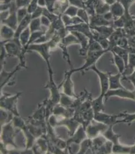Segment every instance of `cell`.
<instances>
[{"mask_svg": "<svg viewBox=\"0 0 135 154\" xmlns=\"http://www.w3.org/2000/svg\"><path fill=\"white\" fill-rule=\"evenodd\" d=\"M12 121L8 123L1 126V143L5 148L8 149V146L12 147L14 149H18L17 145L14 142V138L16 133L14 130Z\"/></svg>", "mask_w": 135, "mask_h": 154, "instance_id": "obj_1", "label": "cell"}, {"mask_svg": "<svg viewBox=\"0 0 135 154\" xmlns=\"http://www.w3.org/2000/svg\"><path fill=\"white\" fill-rule=\"evenodd\" d=\"M22 93H18L14 95L10 94H1V108L11 112L15 116H20L17 108V102Z\"/></svg>", "mask_w": 135, "mask_h": 154, "instance_id": "obj_2", "label": "cell"}, {"mask_svg": "<svg viewBox=\"0 0 135 154\" xmlns=\"http://www.w3.org/2000/svg\"><path fill=\"white\" fill-rule=\"evenodd\" d=\"M109 52L108 49H103L101 51H88L87 54L85 58V63L82 66V67H79L78 69H71L69 71L73 74L74 72L82 71L83 70H87L91 66L95 65V63L98 61V59L102 56L103 54Z\"/></svg>", "mask_w": 135, "mask_h": 154, "instance_id": "obj_3", "label": "cell"}, {"mask_svg": "<svg viewBox=\"0 0 135 154\" xmlns=\"http://www.w3.org/2000/svg\"><path fill=\"white\" fill-rule=\"evenodd\" d=\"M52 51L51 44L49 41L40 44H32L30 45L27 49L28 51H34L39 53L42 58L46 62L47 66H50V57L51 56L50 52Z\"/></svg>", "mask_w": 135, "mask_h": 154, "instance_id": "obj_4", "label": "cell"}, {"mask_svg": "<svg viewBox=\"0 0 135 154\" xmlns=\"http://www.w3.org/2000/svg\"><path fill=\"white\" fill-rule=\"evenodd\" d=\"M108 127L109 126L104 123L96 122L94 120L86 127L87 136L88 138L91 139L95 138L100 134H102V133L108 128Z\"/></svg>", "mask_w": 135, "mask_h": 154, "instance_id": "obj_5", "label": "cell"}, {"mask_svg": "<svg viewBox=\"0 0 135 154\" xmlns=\"http://www.w3.org/2000/svg\"><path fill=\"white\" fill-rule=\"evenodd\" d=\"M120 117H123V113L121 112L118 114H108L103 112L95 114L94 120L96 122H100L108 126L115 125L117 124V119Z\"/></svg>", "mask_w": 135, "mask_h": 154, "instance_id": "obj_6", "label": "cell"}, {"mask_svg": "<svg viewBox=\"0 0 135 154\" xmlns=\"http://www.w3.org/2000/svg\"><path fill=\"white\" fill-rule=\"evenodd\" d=\"M118 97L133 100H135V94L134 92L130 91L125 88H120L117 89L109 90L104 95V99L105 102L109 99V97Z\"/></svg>", "mask_w": 135, "mask_h": 154, "instance_id": "obj_7", "label": "cell"}, {"mask_svg": "<svg viewBox=\"0 0 135 154\" xmlns=\"http://www.w3.org/2000/svg\"><path fill=\"white\" fill-rule=\"evenodd\" d=\"M92 70L98 76L100 79V86H101V94L105 95L109 88V72L105 73L100 71L97 68L96 64L91 66L87 70Z\"/></svg>", "mask_w": 135, "mask_h": 154, "instance_id": "obj_8", "label": "cell"}, {"mask_svg": "<svg viewBox=\"0 0 135 154\" xmlns=\"http://www.w3.org/2000/svg\"><path fill=\"white\" fill-rule=\"evenodd\" d=\"M72 74L73 73H71L69 71L66 72L64 79L62 84L59 86V88H60L62 86L63 89V93L65 94L66 95L70 97L77 98L78 96L74 93L73 82L71 79V76Z\"/></svg>", "mask_w": 135, "mask_h": 154, "instance_id": "obj_9", "label": "cell"}, {"mask_svg": "<svg viewBox=\"0 0 135 154\" xmlns=\"http://www.w3.org/2000/svg\"><path fill=\"white\" fill-rule=\"evenodd\" d=\"M61 118L60 119H58L57 117V126H64L66 127L69 130L70 136H72L74 134L78 129V127L81 125L73 117L69 118Z\"/></svg>", "mask_w": 135, "mask_h": 154, "instance_id": "obj_10", "label": "cell"}, {"mask_svg": "<svg viewBox=\"0 0 135 154\" xmlns=\"http://www.w3.org/2000/svg\"><path fill=\"white\" fill-rule=\"evenodd\" d=\"M66 29L68 32H77L85 34L89 39L92 38V34L91 32V29L90 28V25L86 23H82L78 24L66 26Z\"/></svg>", "mask_w": 135, "mask_h": 154, "instance_id": "obj_11", "label": "cell"}, {"mask_svg": "<svg viewBox=\"0 0 135 154\" xmlns=\"http://www.w3.org/2000/svg\"><path fill=\"white\" fill-rule=\"evenodd\" d=\"M75 109L72 108H67L62 106L60 103L57 104L53 107V114L59 117H73Z\"/></svg>", "mask_w": 135, "mask_h": 154, "instance_id": "obj_12", "label": "cell"}, {"mask_svg": "<svg viewBox=\"0 0 135 154\" xmlns=\"http://www.w3.org/2000/svg\"><path fill=\"white\" fill-rule=\"evenodd\" d=\"M86 138H87V136L86 130L83 126L81 125L73 135L70 136L69 139L66 141L68 147H69L70 145L73 143L76 144H80L81 142Z\"/></svg>", "mask_w": 135, "mask_h": 154, "instance_id": "obj_13", "label": "cell"}, {"mask_svg": "<svg viewBox=\"0 0 135 154\" xmlns=\"http://www.w3.org/2000/svg\"><path fill=\"white\" fill-rule=\"evenodd\" d=\"M72 34L77 38L79 43L81 45V48L79 50V55L83 57H85L88 51V45L90 39L85 34L77 32H71Z\"/></svg>", "mask_w": 135, "mask_h": 154, "instance_id": "obj_14", "label": "cell"}, {"mask_svg": "<svg viewBox=\"0 0 135 154\" xmlns=\"http://www.w3.org/2000/svg\"><path fill=\"white\" fill-rule=\"evenodd\" d=\"M123 37L126 36L123 28L115 29L114 32L111 34V35L108 38V40L109 42V52L115 46L117 45L119 41Z\"/></svg>", "mask_w": 135, "mask_h": 154, "instance_id": "obj_15", "label": "cell"}, {"mask_svg": "<svg viewBox=\"0 0 135 154\" xmlns=\"http://www.w3.org/2000/svg\"><path fill=\"white\" fill-rule=\"evenodd\" d=\"M113 21H109L104 19L103 15L95 14L94 15L91 16L90 20V27L100 26L104 25H113Z\"/></svg>", "mask_w": 135, "mask_h": 154, "instance_id": "obj_16", "label": "cell"}, {"mask_svg": "<svg viewBox=\"0 0 135 154\" xmlns=\"http://www.w3.org/2000/svg\"><path fill=\"white\" fill-rule=\"evenodd\" d=\"M122 77V74L118 73L116 75H111L109 72V90H114L120 88H125L121 82V80Z\"/></svg>", "mask_w": 135, "mask_h": 154, "instance_id": "obj_17", "label": "cell"}, {"mask_svg": "<svg viewBox=\"0 0 135 154\" xmlns=\"http://www.w3.org/2000/svg\"><path fill=\"white\" fill-rule=\"evenodd\" d=\"M21 68H22V67L19 64L18 66H17L15 69L10 72L5 71L4 70V69H1V93L2 92L3 87L6 84L8 83V81L11 79L13 75L16 73L18 71L21 69Z\"/></svg>", "mask_w": 135, "mask_h": 154, "instance_id": "obj_18", "label": "cell"}, {"mask_svg": "<svg viewBox=\"0 0 135 154\" xmlns=\"http://www.w3.org/2000/svg\"><path fill=\"white\" fill-rule=\"evenodd\" d=\"M110 11L113 14L114 20L124 15L125 9L121 2L116 1L110 6Z\"/></svg>", "mask_w": 135, "mask_h": 154, "instance_id": "obj_19", "label": "cell"}, {"mask_svg": "<svg viewBox=\"0 0 135 154\" xmlns=\"http://www.w3.org/2000/svg\"><path fill=\"white\" fill-rule=\"evenodd\" d=\"M113 125H111L102 134V135L107 139V140L111 141L113 145L118 144L119 143V139L121 137V135L115 134L113 130Z\"/></svg>", "mask_w": 135, "mask_h": 154, "instance_id": "obj_20", "label": "cell"}, {"mask_svg": "<svg viewBox=\"0 0 135 154\" xmlns=\"http://www.w3.org/2000/svg\"><path fill=\"white\" fill-rule=\"evenodd\" d=\"M32 20V16L31 14H28L26 17L24 18L21 22L18 24V26L17 30L15 32L14 37L15 38H19L21 33L25 29L29 27L30 23Z\"/></svg>", "mask_w": 135, "mask_h": 154, "instance_id": "obj_21", "label": "cell"}, {"mask_svg": "<svg viewBox=\"0 0 135 154\" xmlns=\"http://www.w3.org/2000/svg\"><path fill=\"white\" fill-rule=\"evenodd\" d=\"M104 95L100 94V96L94 100H91V106L94 110V114L104 112L105 110V106L104 104Z\"/></svg>", "mask_w": 135, "mask_h": 154, "instance_id": "obj_22", "label": "cell"}, {"mask_svg": "<svg viewBox=\"0 0 135 154\" xmlns=\"http://www.w3.org/2000/svg\"><path fill=\"white\" fill-rule=\"evenodd\" d=\"M15 31L8 25L2 24L1 28V41H9L14 38Z\"/></svg>", "mask_w": 135, "mask_h": 154, "instance_id": "obj_23", "label": "cell"}, {"mask_svg": "<svg viewBox=\"0 0 135 154\" xmlns=\"http://www.w3.org/2000/svg\"><path fill=\"white\" fill-rule=\"evenodd\" d=\"M91 29H93L96 30L98 32H99L103 37H105L106 38H109L111 35V34L114 31V27L113 25H104V26H94L90 27Z\"/></svg>", "mask_w": 135, "mask_h": 154, "instance_id": "obj_24", "label": "cell"}, {"mask_svg": "<svg viewBox=\"0 0 135 154\" xmlns=\"http://www.w3.org/2000/svg\"><path fill=\"white\" fill-rule=\"evenodd\" d=\"M69 32V34H67L66 37L62 39L60 44L66 47H69L70 45H77V44L80 45L77 38L72 32Z\"/></svg>", "mask_w": 135, "mask_h": 154, "instance_id": "obj_25", "label": "cell"}, {"mask_svg": "<svg viewBox=\"0 0 135 154\" xmlns=\"http://www.w3.org/2000/svg\"><path fill=\"white\" fill-rule=\"evenodd\" d=\"M111 51H113L117 55H118L119 57H121L125 62L126 67L127 66V64H128V56H129L130 53L126 49L123 48L117 45V46H115L112 49Z\"/></svg>", "mask_w": 135, "mask_h": 154, "instance_id": "obj_26", "label": "cell"}, {"mask_svg": "<svg viewBox=\"0 0 135 154\" xmlns=\"http://www.w3.org/2000/svg\"><path fill=\"white\" fill-rule=\"evenodd\" d=\"M0 113H1L0 121H1V126L12 121L13 118L15 116L11 112L4 109L3 108H1Z\"/></svg>", "mask_w": 135, "mask_h": 154, "instance_id": "obj_27", "label": "cell"}, {"mask_svg": "<svg viewBox=\"0 0 135 154\" xmlns=\"http://www.w3.org/2000/svg\"><path fill=\"white\" fill-rule=\"evenodd\" d=\"M92 146V140L91 138H86L80 143V148L77 154H86L91 150Z\"/></svg>", "mask_w": 135, "mask_h": 154, "instance_id": "obj_28", "label": "cell"}, {"mask_svg": "<svg viewBox=\"0 0 135 154\" xmlns=\"http://www.w3.org/2000/svg\"><path fill=\"white\" fill-rule=\"evenodd\" d=\"M111 52L113 53V61L114 62L115 65L118 69V72L122 74L126 68V64L124 61L121 57H119L118 55H117L113 51H111Z\"/></svg>", "mask_w": 135, "mask_h": 154, "instance_id": "obj_29", "label": "cell"}, {"mask_svg": "<svg viewBox=\"0 0 135 154\" xmlns=\"http://www.w3.org/2000/svg\"><path fill=\"white\" fill-rule=\"evenodd\" d=\"M131 146H123L120 143L113 145L112 149V153L114 154H130Z\"/></svg>", "mask_w": 135, "mask_h": 154, "instance_id": "obj_30", "label": "cell"}, {"mask_svg": "<svg viewBox=\"0 0 135 154\" xmlns=\"http://www.w3.org/2000/svg\"><path fill=\"white\" fill-rule=\"evenodd\" d=\"M31 32L30 31L29 27L25 29L21 33L19 37V40L21 42V45L23 47H25L26 45L28 44L29 38L31 37Z\"/></svg>", "mask_w": 135, "mask_h": 154, "instance_id": "obj_31", "label": "cell"}, {"mask_svg": "<svg viewBox=\"0 0 135 154\" xmlns=\"http://www.w3.org/2000/svg\"><path fill=\"white\" fill-rule=\"evenodd\" d=\"M123 119L121 120H117V124L118 123H126L130 125L131 123L135 121V113L128 114L127 112H122Z\"/></svg>", "mask_w": 135, "mask_h": 154, "instance_id": "obj_32", "label": "cell"}, {"mask_svg": "<svg viewBox=\"0 0 135 154\" xmlns=\"http://www.w3.org/2000/svg\"><path fill=\"white\" fill-rule=\"evenodd\" d=\"M41 25L42 24L40 18L32 19L29 26L31 32H33L37 31H41Z\"/></svg>", "mask_w": 135, "mask_h": 154, "instance_id": "obj_33", "label": "cell"}, {"mask_svg": "<svg viewBox=\"0 0 135 154\" xmlns=\"http://www.w3.org/2000/svg\"><path fill=\"white\" fill-rule=\"evenodd\" d=\"M70 97L66 95L64 93L61 94L59 103L64 106H66L67 108H71L73 104L74 100L72 99Z\"/></svg>", "mask_w": 135, "mask_h": 154, "instance_id": "obj_34", "label": "cell"}, {"mask_svg": "<svg viewBox=\"0 0 135 154\" xmlns=\"http://www.w3.org/2000/svg\"><path fill=\"white\" fill-rule=\"evenodd\" d=\"M77 16L79 17L85 23L90 25V17L85 8H79Z\"/></svg>", "mask_w": 135, "mask_h": 154, "instance_id": "obj_35", "label": "cell"}, {"mask_svg": "<svg viewBox=\"0 0 135 154\" xmlns=\"http://www.w3.org/2000/svg\"><path fill=\"white\" fill-rule=\"evenodd\" d=\"M104 49L102 48L101 45L98 43L97 41H95L93 38L90 39L89 45H88V51H101Z\"/></svg>", "mask_w": 135, "mask_h": 154, "instance_id": "obj_36", "label": "cell"}, {"mask_svg": "<svg viewBox=\"0 0 135 154\" xmlns=\"http://www.w3.org/2000/svg\"><path fill=\"white\" fill-rule=\"evenodd\" d=\"M79 8H78L77 6H75L73 5L69 6L66 9V11L63 13V14H65L71 17H73L77 15Z\"/></svg>", "mask_w": 135, "mask_h": 154, "instance_id": "obj_37", "label": "cell"}, {"mask_svg": "<svg viewBox=\"0 0 135 154\" xmlns=\"http://www.w3.org/2000/svg\"><path fill=\"white\" fill-rule=\"evenodd\" d=\"M28 14L27 8H18L17 11V17L18 20V23H19Z\"/></svg>", "mask_w": 135, "mask_h": 154, "instance_id": "obj_38", "label": "cell"}, {"mask_svg": "<svg viewBox=\"0 0 135 154\" xmlns=\"http://www.w3.org/2000/svg\"><path fill=\"white\" fill-rule=\"evenodd\" d=\"M31 0H15L17 8H27L31 3Z\"/></svg>", "mask_w": 135, "mask_h": 154, "instance_id": "obj_39", "label": "cell"}, {"mask_svg": "<svg viewBox=\"0 0 135 154\" xmlns=\"http://www.w3.org/2000/svg\"><path fill=\"white\" fill-rule=\"evenodd\" d=\"M44 8H42L40 6H38L36 10L31 14L32 19H36V18H40L43 14V10Z\"/></svg>", "mask_w": 135, "mask_h": 154, "instance_id": "obj_40", "label": "cell"}, {"mask_svg": "<svg viewBox=\"0 0 135 154\" xmlns=\"http://www.w3.org/2000/svg\"><path fill=\"white\" fill-rule=\"evenodd\" d=\"M72 5L77 6L78 8H85V3L83 0H68Z\"/></svg>", "mask_w": 135, "mask_h": 154, "instance_id": "obj_41", "label": "cell"}, {"mask_svg": "<svg viewBox=\"0 0 135 154\" xmlns=\"http://www.w3.org/2000/svg\"><path fill=\"white\" fill-rule=\"evenodd\" d=\"M118 46H119L123 48L126 49L128 48V47H129L128 45V39L126 37H123L119 41L118 43Z\"/></svg>", "mask_w": 135, "mask_h": 154, "instance_id": "obj_42", "label": "cell"}, {"mask_svg": "<svg viewBox=\"0 0 135 154\" xmlns=\"http://www.w3.org/2000/svg\"><path fill=\"white\" fill-rule=\"evenodd\" d=\"M122 80H128V81H130L131 83L132 84V85H133L135 89V69L133 71V72L131 73L130 75L126 76V77H122Z\"/></svg>", "mask_w": 135, "mask_h": 154, "instance_id": "obj_43", "label": "cell"}, {"mask_svg": "<svg viewBox=\"0 0 135 154\" xmlns=\"http://www.w3.org/2000/svg\"><path fill=\"white\" fill-rule=\"evenodd\" d=\"M62 17V19L64 24L66 26H69L72 25V17L70 16H68L65 14H63V15L61 16Z\"/></svg>", "mask_w": 135, "mask_h": 154, "instance_id": "obj_44", "label": "cell"}, {"mask_svg": "<svg viewBox=\"0 0 135 154\" xmlns=\"http://www.w3.org/2000/svg\"><path fill=\"white\" fill-rule=\"evenodd\" d=\"M40 19H41V24L47 28H49L51 24V22L50 21L49 19L44 15H42L40 17Z\"/></svg>", "mask_w": 135, "mask_h": 154, "instance_id": "obj_45", "label": "cell"}, {"mask_svg": "<svg viewBox=\"0 0 135 154\" xmlns=\"http://www.w3.org/2000/svg\"><path fill=\"white\" fill-rule=\"evenodd\" d=\"M82 23H85V22L78 16H76L72 17V25L78 24Z\"/></svg>", "mask_w": 135, "mask_h": 154, "instance_id": "obj_46", "label": "cell"}, {"mask_svg": "<svg viewBox=\"0 0 135 154\" xmlns=\"http://www.w3.org/2000/svg\"><path fill=\"white\" fill-rule=\"evenodd\" d=\"M128 43L129 47L135 48V35L128 37Z\"/></svg>", "mask_w": 135, "mask_h": 154, "instance_id": "obj_47", "label": "cell"}, {"mask_svg": "<svg viewBox=\"0 0 135 154\" xmlns=\"http://www.w3.org/2000/svg\"><path fill=\"white\" fill-rule=\"evenodd\" d=\"M103 16L105 20L109 21H114V17L111 11L107 12L106 14L103 15Z\"/></svg>", "mask_w": 135, "mask_h": 154, "instance_id": "obj_48", "label": "cell"}, {"mask_svg": "<svg viewBox=\"0 0 135 154\" xmlns=\"http://www.w3.org/2000/svg\"><path fill=\"white\" fill-rule=\"evenodd\" d=\"M9 15H10V11H9V10H6V11H1V21L4 20L5 19H6L8 17Z\"/></svg>", "mask_w": 135, "mask_h": 154, "instance_id": "obj_49", "label": "cell"}, {"mask_svg": "<svg viewBox=\"0 0 135 154\" xmlns=\"http://www.w3.org/2000/svg\"><path fill=\"white\" fill-rule=\"evenodd\" d=\"M38 5L42 8H45L46 6V0H38Z\"/></svg>", "mask_w": 135, "mask_h": 154, "instance_id": "obj_50", "label": "cell"}, {"mask_svg": "<svg viewBox=\"0 0 135 154\" xmlns=\"http://www.w3.org/2000/svg\"><path fill=\"white\" fill-rule=\"evenodd\" d=\"M107 4L111 6V5L113 4L114 2H115L117 1L116 0H104Z\"/></svg>", "mask_w": 135, "mask_h": 154, "instance_id": "obj_51", "label": "cell"}, {"mask_svg": "<svg viewBox=\"0 0 135 154\" xmlns=\"http://www.w3.org/2000/svg\"><path fill=\"white\" fill-rule=\"evenodd\" d=\"M130 154H135V145L133 146H131Z\"/></svg>", "mask_w": 135, "mask_h": 154, "instance_id": "obj_52", "label": "cell"}, {"mask_svg": "<svg viewBox=\"0 0 135 154\" xmlns=\"http://www.w3.org/2000/svg\"><path fill=\"white\" fill-rule=\"evenodd\" d=\"M133 92H134V94H135V89L134 91H133Z\"/></svg>", "mask_w": 135, "mask_h": 154, "instance_id": "obj_53", "label": "cell"}, {"mask_svg": "<svg viewBox=\"0 0 135 154\" xmlns=\"http://www.w3.org/2000/svg\"><path fill=\"white\" fill-rule=\"evenodd\" d=\"M135 1V0H132V1Z\"/></svg>", "mask_w": 135, "mask_h": 154, "instance_id": "obj_54", "label": "cell"}]
</instances>
